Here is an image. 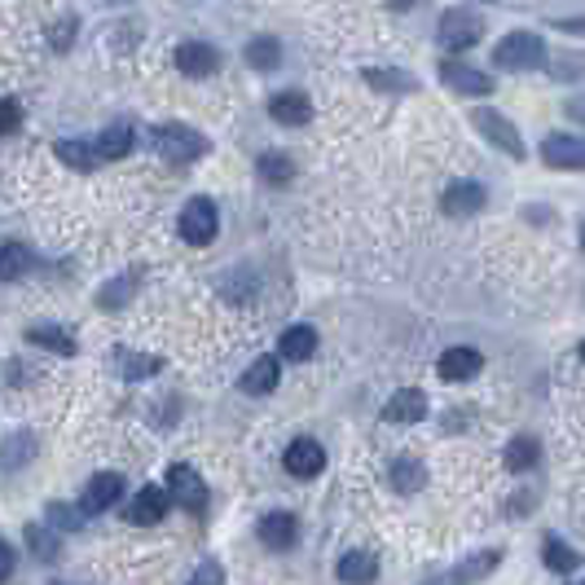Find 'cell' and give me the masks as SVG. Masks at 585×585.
Wrapping results in <instances>:
<instances>
[{"label":"cell","mask_w":585,"mask_h":585,"mask_svg":"<svg viewBox=\"0 0 585 585\" xmlns=\"http://www.w3.org/2000/svg\"><path fill=\"white\" fill-rule=\"evenodd\" d=\"M550 58H546V40L541 36H533V32H511L507 40H498V49H493V66H502V71H537V66H546Z\"/></svg>","instance_id":"1"},{"label":"cell","mask_w":585,"mask_h":585,"mask_svg":"<svg viewBox=\"0 0 585 585\" xmlns=\"http://www.w3.org/2000/svg\"><path fill=\"white\" fill-rule=\"evenodd\" d=\"M436 40H440L444 49L462 53V49H472V45H480V40H485V19H480L476 10H462V5H453V10H444V14H440Z\"/></svg>","instance_id":"2"},{"label":"cell","mask_w":585,"mask_h":585,"mask_svg":"<svg viewBox=\"0 0 585 585\" xmlns=\"http://www.w3.org/2000/svg\"><path fill=\"white\" fill-rule=\"evenodd\" d=\"M176 229H181V239H185L190 247L216 243V233H220V211H216V203H211V198H190V203L181 207V216H176Z\"/></svg>","instance_id":"3"},{"label":"cell","mask_w":585,"mask_h":585,"mask_svg":"<svg viewBox=\"0 0 585 585\" xmlns=\"http://www.w3.org/2000/svg\"><path fill=\"white\" fill-rule=\"evenodd\" d=\"M155 150L172 163H194L207 155V137L194 133L190 124H163V129H155Z\"/></svg>","instance_id":"4"},{"label":"cell","mask_w":585,"mask_h":585,"mask_svg":"<svg viewBox=\"0 0 585 585\" xmlns=\"http://www.w3.org/2000/svg\"><path fill=\"white\" fill-rule=\"evenodd\" d=\"M472 124H476V133L489 142V146H498L502 155H511V159H524V137H520V129L507 120V114H498V110H472Z\"/></svg>","instance_id":"5"},{"label":"cell","mask_w":585,"mask_h":585,"mask_svg":"<svg viewBox=\"0 0 585 585\" xmlns=\"http://www.w3.org/2000/svg\"><path fill=\"white\" fill-rule=\"evenodd\" d=\"M163 489L172 493V502L181 511H203L207 507V485H203V476L194 472L190 462H172L168 466V472H163Z\"/></svg>","instance_id":"6"},{"label":"cell","mask_w":585,"mask_h":585,"mask_svg":"<svg viewBox=\"0 0 585 585\" xmlns=\"http://www.w3.org/2000/svg\"><path fill=\"white\" fill-rule=\"evenodd\" d=\"M502 563V550H480L472 559H462L458 568H444V572H431L427 581L418 585H476V581H489V572Z\"/></svg>","instance_id":"7"},{"label":"cell","mask_w":585,"mask_h":585,"mask_svg":"<svg viewBox=\"0 0 585 585\" xmlns=\"http://www.w3.org/2000/svg\"><path fill=\"white\" fill-rule=\"evenodd\" d=\"M282 466H287V476H295V480H313V476L326 472V449L313 436H295L287 444V453H282Z\"/></svg>","instance_id":"8"},{"label":"cell","mask_w":585,"mask_h":585,"mask_svg":"<svg viewBox=\"0 0 585 585\" xmlns=\"http://www.w3.org/2000/svg\"><path fill=\"white\" fill-rule=\"evenodd\" d=\"M541 163L554 172H581L585 168V137L572 133H554L541 142Z\"/></svg>","instance_id":"9"},{"label":"cell","mask_w":585,"mask_h":585,"mask_svg":"<svg viewBox=\"0 0 585 585\" xmlns=\"http://www.w3.org/2000/svg\"><path fill=\"white\" fill-rule=\"evenodd\" d=\"M176 71L190 75V80H207V75L220 71V53L207 40H181L176 45Z\"/></svg>","instance_id":"10"},{"label":"cell","mask_w":585,"mask_h":585,"mask_svg":"<svg viewBox=\"0 0 585 585\" xmlns=\"http://www.w3.org/2000/svg\"><path fill=\"white\" fill-rule=\"evenodd\" d=\"M168 511H172V493H168V489H159V485H146V489H137V498L129 502L124 520H129V524H142V528H150V524H159Z\"/></svg>","instance_id":"11"},{"label":"cell","mask_w":585,"mask_h":585,"mask_svg":"<svg viewBox=\"0 0 585 585\" xmlns=\"http://www.w3.org/2000/svg\"><path fill=\"white\" fill-rule=\"evenodd\" d=\"M440 80H444L453 93H466V97H485V93H493V75H485V71H476V66H466V62H453V58L440 62Z\"/></svg>","instance_id":"12"},{"label":"cell","mask_w":585,"mask_h":585,"mask_svg":"<svg viewBox=\"0 0 585 585\" xmlns=\"http://www.w3.org/2000/svg\"><path fill=\"white\" fill-rule=\"evenodd\" d=\"M480 370H485V357L476 353V348H449V353H440V362H436V375L444 383H466Z\"/></svg>","instance_id":"13"},{"label":"cell","mask_w":585,"mask_h":585,"mask_svg":"<svg viewBox=\"0 0 585 585\" xmlns=\"http://www.w3.org/2000/svg\"><path fill=\"white\" fill-rule=\"evenodd\" d=\"M485 203H489V194H485L480 181H453V185L440 194V211H444V216H476Z\"/></svg>","instance_id":"14"},{"label":"cell","mask_w":585,"mask_h":585,"mask_svg":"<svg viewBox=\"0 0 585 585\" xmlns=\"http://www.w3.org/2000/svg\"><path fill=\"white\" fill-rule=\"evenodd\" d=\"M256 537H260L269 550H291V546L300 541V520H295L291 511H269V515H260Z\"/></svg>","instance_id":"15"},{"label":"cell","mask_w":585,"mask_h":585,"mask_svg":"<svg viewBox=\"0 0 585 585\" xmlns=\"http://www.w3.org/2000/svg\"><path fill=\"white\" fill-rule=\"evenodd\" d=\"M120 498H124V476H120V472H101V476H93L88 489L80 493V507H84L88 515H97V511L114 507Z\"/></svg>","instance_id":"16"},{"label":"cell","mask_w":585,"mask_h":585,"mask_svg":"<svg viewBox=\"0 0 585 585\" xmlns=\"http://www.w3.org/2000/svg\"><path fill=\"white\" fill-rule=\"evenodd\" d=\"M334 576L343 585H375L379 581V554L375 550H348L339 563H334Z\"/></svg>","instance_id":"17"},{"label":"cell","mask_w":585,"mask_h":585,"mask_svg":"<svg viewBox=\"0 0 585 585\" xmlns=\"http://www.w3.org/2000/svg\"><path fill=\"white\" fill-rule=\"evenodd\" d=\"M269 114H273L278 124H287V129H304V124L313 120V101L291 88V93H278V97L269 101Z\"/></svg>","instance_id":"18"},{"label":"cell","mask_w":585,"mask_h":585,"mask_svg":"<svg viewBox=\"0 0 585 585\" xmlns=\"http://www.w3.org/2000/svg\"><path fill=\"white\" fill-rule=\"evenodd\" d=\"M383 418L388 423H418V418H427V397L418 388H401V392L388 397Z\"/></svg>","instance_id":"19"},{"label":"cell","mask_w":585,"mask_h":585,"mask_svg":"<svg viewBox=\"0 0 585 585\" xmlns=\"http://www.w3.org/2000/svg\"><path fill=\"white\" fill-rule=\"evenodd\" d=\"M317 353V330L313 326H287L278 339V357L282 362H308Z\"/></svg>","instance_id":"20"},{"label":"cell","mask_w":585,"mask_h":585,"mask_svg":"<svg viewBox=\"0 0 585 585\" xmlns=\"http://www.w3.org/2000/svg\"><path fill=\"white\" fill-rule=\"evenodd\" d=\"M278 379H282L278 357H256V362H252V370H243L239 388H243L247 397H269V392L278 388Z\"/></svg>","instance_id":"21"},{"label":"cell","mask_w":585,"mask_h":585,"mask_svg":"<svg viewBox=\"0 0 585 585\" xmlns=\"http://www.w3.org/2000/svg\"><path fill=\"white\" fill-rule=\"evenodd\" d=\"M53 155H58L66 168H75V172H93V168L101 163V150H97V142H80V137H71V142H58V146H53Z\"/></svg>","instance_id":"22"},{"label":"cell","mask_w":585,"mask_h":585,"mask_svg":"<svg viewBox=\"0 0 585 585\" xmlns=\"http://www.w3.org/2000/svg\"><path fill=\"white\" fill-rule=\"evenodd\" d=\"M27 343H36V348H49V353H58V357H75V339H71V330H62V326H49V321H40V326H27Z\"/></svg>","instance_id":"23"},{"label":"cell","mask_w":585,"mask_h":585,"mask_svg":"<svg viewBox=\"0 0 585 585\" xmlns=\"http://www.w3.org/2000/svg\"><path fill=\"white\" fill-rule=\"evenodd\" d=\"M541 563H546L550 572H559V576H572V572L581 568V554H576L572 546H563L559 537H546V541H541Z\"/></svg>","instance_id":"24"},{"label":"cell","mask_w":585,"mask_h":585,"mask_svg":"<svg viewBox=\"0 0 585 585\" xmlns=\"http://www.w3.org/2000/svg\"><path fill=\"white\" fill-rule=\"evenodd\" d=\"M541 462V444L533 440V436H515L511 444H507V466L515 476H524V472H533V466Z\"/></svg>","instance_id":"25"},{"label":"cell","mask_w":585,"mask_h":585,"mask_svg":"<svg viewBox=\"0 0 585 585\" xmlns=\"http://www.w3.org/2000/svg\"><path fill=\"white\" fill-rule=\"evenodd\" d=\"M133 142H137V133H133L129 124H110V129L97 137V150H101V159H124V155L133 150Z\"/></svg>","instance_id":"26"},{"label":"cell","mask_w":585,"mask_h":585,"mask_svg":"<svg viewBox=\"0 0 585 585\" xmlns=\"http://www.w3.org/2000/svg\"><path fill=\"white\" fill-rule=\"evenodd\" d=\"M392 485H397V493H418V489L427 485L423 462H418V458H397V462H392Z\"/></svg>","instance_id":"27"},{"label":"cell","mask_w":585,"mask_h":585,"mask_svg":"<svg viewBox=\"0 0 585 585\" xmlns=\"http://www.w3.org/2000/svg\"><path fill=\"white\" fill-rule=\"evenodd\" d=\"M247 66L252 71H278V62H282V49H278V40L273 36H256L252 45H247Z\"/></svg>","instance_id":"28"},{"label":"cell","mask_w":585,"mask_h":585,"mask_svg":"<svg viewBox=\"0 0 585 585\" xmlns=\"http://www.w3.org/2000/svg\"><path fill=\"white\" fill-rule=\"evenodd\" d=\"M256 172H260L265 185H291V181H295V163H291L287 155H260Z\"/></svg>","instance_id":"29"},{"label":"cell","mask_w":585,"mask_h":585,"mask_svg":"<svg viewBox=\"0 0 585 585\" xmlns=\"http://www.w3.org/2000/svg\"><path fill=\"white\" fill-rule=\"evenodd\" d=\"M27 265H32V252L19 247V243H5V252H0V278H5V282H19V278L27 273Z\"/></svg>","instance_id":"30"},{"label":"cell","mask_w":585,"mask_h":585,"mask_svg":"<svg viewBox=\"0 0 585 585\" xmlns=\"http://www.w3.org/2000/svg\"><path fill=\"white\" fill-rule=\"evenodd\" d=\"M120 366H124V379H150L163 370V362L150 353H120Z\"/></svg>","instance_id":"31"},{"label":"cell","mask_w":585,"mask_h":585,"mask_svg":"<svg viewBox=\"0 0 585 585\" xmlns=\"http://www.w3.org/2000/svg\"><path fill=\"white\" fill-rule=\"evenodd\" d=\"M27 546L45 559V563H53L58 559V528H45V524H27Z\"/></svg>","instance_id":"32"},{"label":"cell","mask_w":585,"mask_h":585,"mask_svg":"<svg viewBox=\"0 0 585 585\" xmlns=\"http://www.w3.org/2000/svg\"><path fill=\"white\" fill-rule=\"evenodd\" d=\"M84 520H88V511L84 507H66V502H49V524L62 533H75V528H84Z\"/></svg>","instance_id":"33"},{"label":"cell","mask_w":585,"mask_h":585,"mask_svg":"<svg viewBox=\"0 0 585 585\" xmlns=\"http://www.w3.org/2000/svg\"><path fill=\"white\" fill-rule=\"evenodd\" d=\"M546 71H550V80H581L585 75V53H559V58H550L546 62Z\"/></svg>","instance_id":"34"},{"label":"cell","mask_w":585,"mask_h":585,"mask_svg":"<svg viewBox=\"0 0 585 585\" xmlns=\"http://www.w3.org/2000/svg\"><path fill=\"white\" fill-rule=\"evenodd\" d=\"M19 124H23V106H19V97H5V101H0V133L14 137Z\"/></svg>","instance_id":"35"},{"label":"cell","mask_w":585,"mask_h":585,"mask_svg":"<svg viewBox=\"0 0 585 585\" xmlns=\"http://www.w3.org/2000/svg\"><path fill=\"white\" fill-rule=\"evenodd\" d=\"M366 80L375 88H397V93H410L414 88V80H405V71H366Z\"/></svg>","instance_id":"36"},{"label":"cell","mask_w":585,"mask_h":585,"mask_svg":"<svg viewBox=\"0 0 585 585\" xmlns=\"http://www.w3.org/2000/svg\"><path fill=\"white\" fill-rule=\"evenodd\" d=\"M190 585H224V568H220L216 559H203V563L194 568V576H190Z\"/></svg>","instance_id":"37"},{"label":"cell","mask_w":585,"mask_h":585,"mask_svg":"<svg viewBox=\"0 0 585 585\" xmlns=\"http://www.w3.org/2000/svg\"><path fill=\"white\" fill-rule=\"evenodd\" d=\"M75 19H62V23H53V32H49V40H53V49H71V36H75Z\"/></svg>","instance_id":"38"},{"label":"cell","mask_w":585,"mask_h":585,"mask_svg":"<svg viewBox=\"0 0 585 585\" xmlns=\"http://www.w3.org/2000/svg\"><path fill=\"white\" fill-rule=\"evenodd\" d=\"M568 114H572L576 124H585V93H576V97L568 101Z\"/></svg>","instance_id":"39"},{"label":"cell","mask_w":585,"mask_h":585,"mask_svg":"<svg viewBox=\"0 0 585 585\" xmlns=\"http://www.w3.org/2000/svg\"><path fill=\"white\" fill-rule=\"evenodd\" d=\"M0 554H5V563H0V576L10 581V576H14V563H19V559H14V546L5 541V550H0Z\"/></svg>","instance_id":"40"},{"label":"cell","mask_w":585,"mask_h":585,"mask_svg":"<svg viewBox=\"0 0 585 585\" xmlns=\"http://www.w3.org/2000/svg\"><path fill=\"white\" fill-rule=\"evenodd\" d=\"M392 10H410V5H418V0H388Z\"/></svg>","instance_id":"41"},{"label":"cell","mask_w":585,"mask_h":585,"mask_svg":"<svg viewBox=\"0 0 585 585\" xmlns=\"http://www.w3.org/2000/svg\"><path fill=\"white\" fill-rule=\"evenodd\" d=\"M576 357H581V362H585V343H581V348H576Z\"/></svg>","instance_id":"42"},{"label":"cell","mask_w":585,"mask_h":585,"mask_svg":"<svg viewBox=\"0 0 585 585\" xmlns=\"http://www.w3.org/2000/svg\"><path fill=\"white\" fill-rule=\"evenodd\" d=\"M568 585H585V576H581V581H568Z\"/></svg>","instance_id":"43"},{"label":"cell","mask_w":585,"mask_h":585,"mask_svg":"<svg viewBox=\"0 0 585 585\" xmlns=\"http://www.w3.org/2000/svg\"><path fill=\"white\" fill-rule=\"evenodd\" d=\"M581 247H585V229H581Z\"/></svg>","instance_id":"44"}]
</instances>
